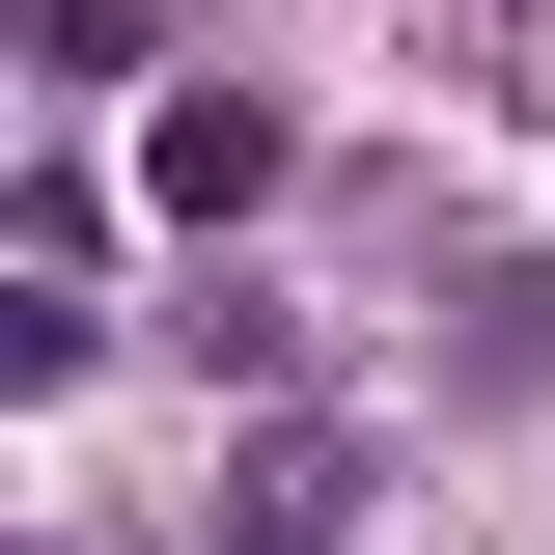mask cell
Segmentation results:
<instances>
[{
  "label": "cell",
  "mask_w": 555,
  "mask_h": 555,
  "mask_svg": "<svg viewBox=\"0 0 555 555\" xmlns=\"http://www.w3.org/2000/svg\"><path fill=\"white\" fill-rule=\"evenodd\" d=\"M278 167H306V139H278L250 83H167V112H139V195H167V222H250Z\"/></svg>",
  "instance_id": "cell-1"
}]
</instances>
